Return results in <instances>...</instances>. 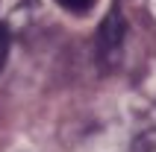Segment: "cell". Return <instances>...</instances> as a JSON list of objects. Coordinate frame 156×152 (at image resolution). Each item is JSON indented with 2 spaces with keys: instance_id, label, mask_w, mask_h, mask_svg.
Listing matches in <instances>:
<instances>
[{
  "instance_id": "obj_1",
  "label": "cell",
  "mask_w": 156,
  "mask_h": 152,
  "mask_svg": "<svg viewBox=\"0 0 156 152\" xmlns=\"http://www.w3.org/2000/svg\"><path fill=\"white\" fill-rule=\"evenodd\" d=\"M124 32H127V24H124V18L118 12H109L106 21L100 24L97 29V61L106 64V68H112L118 56H121V47H124Z\"/></svg>"
},
{
  "instance_id": "obj_2",
  "label": "cell",
  "mask_w": 156,
  "mask_h": 152,
  "mask_svg": "<svg viewBox=\"0 0 156 152\" xmlns=\"http://www.w3.org/2000/svg\"><path fill=\"white\" fill-rule=\"evenodd\" d=\"M133 152H156V129L141 132V135L133 140Z\"/></svg>"
},
{
  "instance_id": "obj_3",
  "label": "cell",
  "mask_w": 156,
  "mask_h": 152,
  "mask_svg": "<svg viewBox=\"0 0 156 152\" xmlns=\"http://www.w3.org/2000/svg\"><path fill=\"white\" fill-rule=\"evenodd\" d=\"M65 12H71V15H86V12H91L94 9L97 0H56Z\"/></svg>"
},
{
  "instance_id": "obj_4",
  "label": "cell",
  "mask_w": 156,
  "mask_h": 152,
  "mask_svg": "<svg viewBox=\"0 0 156 152\" xmlns=\"http://www.w3.org/2000/svg\"><path fill=\"white\" fill-rule=\"evenodd\" d=\"M9 44H12V35H9L6 24H0V70L6 68V59H9Z\"/></svg>"
}]
</instances>
